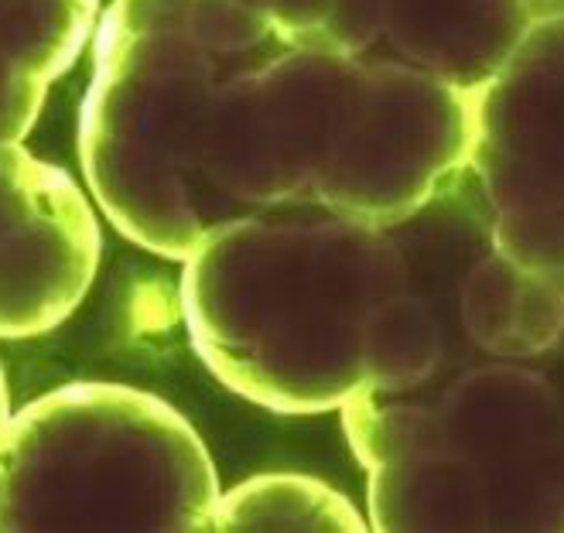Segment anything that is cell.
Masks as SVG:
<instances>
[{
  "mask_svg": "<svg viewBox=\"0 0 564 533\" xmlns=\"http://www.w3.org/2000/svg\"><path fill=\"white\" fill-rule=\"evenodd\" d=\"M476 93L274 24L226 93L219 206L229 222L281 206L404 222L469 168Z\"/></svg>",
  "mask_w": 564,
  "mask_h": 533,
  "instance_id": "1",
  "label": "cell"
},
{
  "mask_svg": "<svg viewBox=\"0 0 564 533\" xmlns=\"http://www.w3.org/2000/svg\"><path fill=\"white\" fill-rule=\"evenodd\" d=\"M404 274L393 226L325 206L263 209L182 260V318L213 377L250 404L343 411L367 387L373 315Z\"/></svg>",
  "mask_w": 564,
  "mask_h": 533,
  "instance_id": "2",
  "label": "cell"
},
{
  "mask_svg": "<svg viewBox=\"0 0 564 533\" xmlns=\"http://www.w3.org/2000/svg\"><path fill=\"white\" fill-rule=\"evenodd\" d=\"M274 24L240 0H113L99 14L79 161L130 243L182 263L229 226L213 185L223 107Z\"/></svg>",
  "mask_w": 564,
  "mask_h": 533,
  "instance_id": "3",
  "label": "cell"
},
{
  "mask_svg": "<svg viewBox=\"0 0 564 533\" xmlns=\"http://www.w3.org/2000/svg\"><path fill=\"white\" fill-rule=\"evenodd\" d=\"M370 530H564V352L343 407Z\"/></svg>",
  "mask_w": 564,
  "mask_h": 533,
  "instance_id": "4",
  "label": "cell"
},
{
  "mask_svg": "<svg viewBox=\"0 0 564 533\" xmlns=\"http://www.w3.org/2000/svg\"><path fill=\"white\" fill-rule=\"evenodd\" d=\"M219 496L203 438L138 387L48 390L0 435V533L213 530Z\"/></svg>",
  "mask_w": 564,
  "mask_h": 533,
  "instance_id": "5",
  "label": "cell"
},
{
  "mask_svg": "<svg viewBox=\"0 0 564 533\" xmlns=\"http://www.w3.org/2000/svg\"><path fill=\"white\" fill-rule=\"evenodd\" d=\"M469 172L510 260L564 274V14L530 24L476 93Z\"/></svg>",
  "mask_w": 564,
  "mask_h": 533,
  "instance_id": "6",
  "label": "cell"
},
{
  "mask_svg": "<svg viewBox=\"0 0 564 533\" xmlns=\"http://www.w3.org/2000/svg\"><path fill=\"white\" fill-rule=\"evenodd\" d=\"M99 250L83 188L21 144H0V339L58 328L86 297Z\"/></svg>",
  "mask_w": 564,
  "mask_h": 533,
  "instance_id": "7",
  "label": "cell"
},
{
  "mask_svg": "<svg viewBox=\"0 0 564 533\" xmlns=\"http://www.w3.org/2000/svg\"><path fill=\"white\" fill-rule=\"evenodd\" d=\"M530 24L527 0H325L315 35L362 58L482 89Z\"/></svg>",
  "mask_w": 564,
  "mask_h": 533,
  "instance_id": "8",
  "label": "cell"
},
{
  "mask_svg": "<svg viewBox=\"0 0 564 533\" xmlns=\"http://www.w3.org/2000/svg\"><path fill=\"white\" fill-rule=\"evenodd\" d=\"M96 21L99 0H0V144L28 138Z\"/></svg>",
  "mask_w": 564,
  "mask_h": 533,
  "instance_id": "9",
  "label": "cell"
},
{
  "mask_svg": "<svg viewBox=\"0 0 564 533\" xmlns=\"http://www.w3.org/2000/svg\"><path fill=\"white\" fill-rule=\"evenodd\" d=\"M213 530L359 533L370 530V520L343 492L312 476L271 472V476H253L237 489L223 492L213 516Z\"/></svg>",
  "mask_w": 564,
  "mask_h": 533,
  "instance_id": "10",
  "label": "cell"
},
{
  "mask_svg": "<svg viewBox=\"0 0 564 533\" xmlns=\"http://www.w3.org/2000/svg\"><path fill=\"white\" fill-rule=\"evenodd\" d=\"M240 4H247V8H253L260 14H268L281 28L305 31V35H315L318 18L325 11V0H240Z\"/></svg>",
  "mask_w": 564,
  "mask_h": 533,
  "instance_id": "11",
  "label": "cell"
},
{
  "mask_svg": "<svg viewBox=\"0 0 564 533\" xmlns=\"http://www.w3.org/2000/svg\"><path fill=\"white\" fill-rule=\"evenodd\" d=\"M530 14H534V21L541 18H561L564 14V0H527Z\"/></svg>",
  "mask_w": 564,
  "mask_h": 533,
  "instance_id": "12",
  "label": "cell"
},
{
  "mask_svg": "<svg viewBox=\"0 0 564 533\" xmlns=\"http://www.w3.org/2000/svg\"><path fill=\"white\" fill-rule=\"evenodd\" d=\"M8 421H11V404H8V383H4V373H0V435H4Z\"/></svg>",
  "mask_w": 564,
  "mask_h": 533,
  "instance_id": "13",
  "label": "cell"
}]
</instances>
